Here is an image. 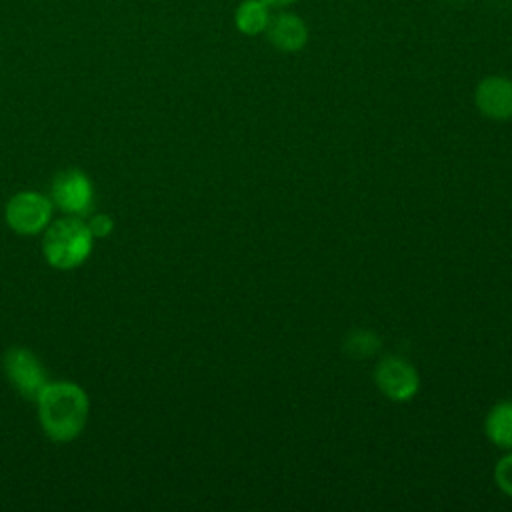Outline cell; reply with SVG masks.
<instances>
[{"instance_id": "obj_1", "label": "cell", "mask_w": 512, "mask_h": 512, "mask_svg": "<svg viewBox=\"0 0 512 512\" xmlns=\"http://www.w3.org/2000/svg\"><path fill=\"white\" fill-rule=\"evenodd\" d=\"M38 414L44 432L56 442L74 440L88 418V396L74 382H54L38 396Z\"/></svg>"}, {"instance_id": "obj_2", "label": "cell", "mask_w": 512, "mask_h": 512, "mask_svg": "<svg viewBox=\"0 0 512 512\" xmlns=\"http://www.w3.org/2000/svg\"><path fill=\"white\" fill-rule=\"evenodd\" d=\"M92 240L94 236L88 230V224L78 218H64L46 230L42 250L54 268L70 270L88 258Z\"/></svg>"}, {"instance_id": "obj_3", "label": "cell", "mask_w": 512, "mask_h": 512, "mask_svg": "<svg viewBox=\"0 0 512 512\" xmlns=\"http://www.w3.org/2000/svg\"><path fill=\"white\" fill-rule=\"evenodd\" d=\"M374 384L388 400L408 402L420 390V374L406 358L386 354L376 362Z\"/></svg>"}, {"instance_id": "obj_4", "label": "cell", "mask_w": 512, "mask_h": 512, "mask_svg": "<svg viewBox=\"0 0 512 512\" xmlns=\"http://www.w3.org/2000/svg\"><path fill=\"white\" fill-rule=\"evenodd\" d=\"M52 214L50 200L38 192H20L6 204V222L20 234L40 232Z\"/></svg>"}, {"instance_id": "obj_5", "label": "cell", "mask_w": 512, "mask_h": 512, "mask_svg": "<svg viewBox=\"0 0 512 512\" xmlns=\"http://www.w3.org/2000/svg\"><path fill=\"white\" fill-rule=\"evenodd\" d=\"M4 366L10 382L18 388V392L30 400H38L40 392L48 384L46 372L38 358L26 348H12L6 354Z\"/></svg>"}, {"instance_id": "obj_6", "label": "cell", "mask_w": 512, "mask_h": 512, "mask_svg": "<svg viewBox=\"0 0 512 512\" xmlns=\"http://www.w3.org/2000/svg\"><path fill=\"white\" fill-rule=\"evenodd\" d=\"M474 104L484 118L510 120L512 118V78L504 74L484 76L474 88Z\"/></svg>"}, {"instance_id": "obj_7", "label": "cell", "mask_w": 512, "mask_h": 512, "mask_svg": "<svg viewBox=\"0 0 512 512\" xmlns=\"http://www.w3.org/2000/svg\"><path fill=\"white\" fill-rule=\"evenodd\" d=\"M52 198L64 212L82 216L94 204L92 182L80 170L60 172L52 182Z\"/></svg>"}, {"instance_id": "obj_8", "label": "cell", "mask_w": 512, "mask_h": 512, "mask_svg": "<svg viewBox=\"0 0 512 512\" xmlns=\"http://www.w3.org/2000/svg\"><path fill=\"white\" fill-rule=\"evenodd\" d=\"M264 34L268 42L284 54L300 52L310 38L308 24L302 16L294 12H278L276 16H272Z\"/></svg>"}, {"instance_id": "obj_9", "label": "cell", "mask_w": 512, "mask_h": 512, "mask_svg": "<svg viewBox=\"0 0 512 512\" xmlns=\"http://www.w3.org/2000/svg\"><path fill=\"white\" fill-rule=\"evenodd\" d=\"M484 434L494 446L502 450L512 448V398L500 400L488 410L484 418Z\"/></svg>"}, {"instance_id": "obj_10", "label": "cell", "mask_w": 512, "mask_h": 512, "mask_svg": "<svg viewBox=\"0 0 512 512\" xmlns=\"http://www.w3.org/2000/svg\"><path fill=\"white\" fill-rule=\"evenodd\" d=\"M270 18V6L264 0H242L234 10V26L244 36L264 34Z\"/></svg>"}, {"instance_id": "obj_11", "label": "cell", "mask_w": 512, "mask_h": 512, "mask_svg": "<svg viewBox=\"0 0 512 512\" xmlns=\"http://www.w3.org/2000/svg\"><path fill=\"white\" fill-rule=\"evenodd\" d=\"M382 342L372 330H352L344 340V350L352 358H370L380 350Z\"/></svg>"}, {"instance_id": "obj_12", "label": "cell", "mask_w": 512, "mask_h": 512, "mask_svg": "<svg viewBox=\"0 0 512 512\" xmlns=\"http://www.w3.org/2000/svg\"><path fill=\"white\" fill-rule=\"evenodd\" d=\"M494 480L496 486L512 498V448L496 462L494 466Z\"/></svg>"}, {"instance_id": "obj_13", "label": "cell", "mask_w": 512, "mask_h": 512, "mask_svg": "<svg viewBox=\"0 0 512 512\" xmlns=\"http://www.w3.org/2000/svg\"><path fill=\"white\" fill-rule=\"evenodd\" d=\"M112 228H114V222H112V218L106 216V214H96V216H92L90 222H88V230H90L92 236H96V238L108 236V234L112 232Z\"/></svg>"}, {"instance_id": "obj_14", "label": "cell", "mask_w": 512, "mask_h": 512, "mask_svg": "<svg viewBox=\"0 0 512 512\" xmlns=\"http://www.w3.org/2000/svg\"><path fill=\"white\" fill-rule=\"evenodd\" d=\"M270 8H286V6H292V4H296V2H300V0H264Z\"/></svg>"}, {"instance_id": "obj_15", "label": "cell", "mask_w": 512, "mask_h": 512, "mask_svg": "<svg viewBox=\"0 0 512 512\" xmlns=\"http://www.w3.org/2000/svg\"><path fill=\"white\" fill-rule=\"evenodd\" d=\"M450 2H464V0H450Z\"/></svg>"}]
</instances>
